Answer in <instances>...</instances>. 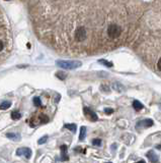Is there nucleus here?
Returning a JSON list of instances; mask_svg holds the SVG:
<instances>
[{"instance_id":"11","label":"nucleus","mask_w":161,"mask_h":163,"mask_svg":"<svg viewBox=\"0 0 161 163\" xmlns=\"http://www.w3.org/2000/svg\"><path fill=\"white\" fill-rule=\"evenodd\" d=\"M6 137L13 141H16V140H19V139H20V136H19V135L12 134V133H8V134H6Z\"/></svg>"},{"instance_id":"8","label":"nucleus","mask_w":161,"mask_h":163,"mask_svg":"<svg viewBox=\"0 0 161 163\" xmlns=\"http://www.w3.org/2000/svg\"><path fill=\"white\" fill-rule=\"evenodd\" d=\"M133 107H134L135 110L139 111V110H141V109H143V104L141 102H139V101L135 100L134 102H133Z\"/></svg>"},{"instance_id":"4","label":"nucleus","mask_w":161,"mask_h":163,"mask_svg":"<svg viewBox=\"0 0 161 163\" xmlns=\"http://www.w3.org/2000/svg\"><path fill=\"white\" fill-rule=\"evenodd\" d=\"M153 124H154V122H153L152 119H145V120H142L141 122H139L138 126H137V128H141V126H143V128H150Z\"/></svg>"},{"instance_id":"21","label":"nucleus","mask_w":161,"mask_h":163,"mask_svg":"<svg viewBox=\"0 0 161 163\" xmlns=\"http://www.w3.org/2000/svg\"><path fill=\"white\" fill-rule=\"evenodd\" d=\"M136 163H146V162H145L144 160H140V161H139V162H136Z\"/></svg>"},{"instance_id":"12","label":"nucleus","mask_w":161,"mask_h":163,"mask_svg":"<svg viewBox=\"0 0 161 163\" xmlns=\"http://www.w3.org/2000/svg\"><path fill=\"white\" fill-rule=\"evenodd\" d=\"M20 117H21V114L19 112H17V111L11 112V118H12L13 120H17V119H19Z\"/></svg>"},{"instance_id":"1","label":"nucleus","mask_w":161,"mask_h":163,"mask_svg":"<svg viewBox=\"0 0 161 163\" xmlns=\"http://www.w3.org/2000/svg\"><path fill=\"white\" fill-rule=\"evenodd\" d=\"M57 64L60 67L65 68V69H75V68H77V67L81 66L82 63H81L80 61H74V60H66V61L59 60V61H57Z\"/></svg>"},{"instance_id":"18","label":"nucleus","mask_w":161,"mask_h":163,"mask_svg":"<svg viewBox=\"0 0 161 163\" xmlns=\"http://www.w3.org/2000/svg\"><path fill=\"white\" fill-rule=\"evenodd\" d=\"M99 62H102L103 64L104 65H106V66H113V63H111V62H108V61H106V60H103V59H100L99 60Z\"/></svg>"},{"instance_id":"15","label":"nucleus","mask_w":161,"mask_h":163,"mask_svg":"<svg viewBox=\"0 0 161 163\" xmlns=\"http://www.w3.org/2000/svg\"><path fill=\"white\" fill-rule=\"evenodd\" d=\"M47 140H48V136H44L43 138H41L39 141H38V144H39V145H43V144H45V143L47 142Z\"/></svg>"},{"instance_id":"7","label":"nucleus","mask_w":161,"mask_h":163,"mask_svg":"<svg viewBox=\"0 0 161 163\" xmlns=\"http://www.w3.org/2000/svg\"><path fill=\"white\" fill-rule=\"evenodd\" d=\"M86 137V128L85 126H81L80 128V135H79V141H83Z\"/></svg>"},{"instance_id":"14","label":"nucleus","mask_w":161,"mask_h":163,"mask_svg":"<svg viewBox=\"0 0 161 163\" xmlns=\"http://www.w3.org/2000/svg\"><path fill=\"white\" fill-rule=\"evenodd\" d=\"M92 145L96 147L101 146V140L100 139H94V140H92Z\"/></svg>"},{"instance_id":"19","label":"nucleus","mask_w":161,"mask_h":163,"mask_svg":"<svg viewBox=\"0 0 161 163\" xmlns=\"http://www.w3.org/2000/svg\"><path fill=\"white\" fill-rule=\"evenodd\" d=\"M104 112L106 113V114H112V113L114 112V109H112V108H105L104 109Z\"/></svg>"},{"instance_id":"9","label":"nucleus","mask_w":161,"mask_h":163,"mask_svg":"<svg viewBox=\"0 0 161 163\" xmlns=\"http://www.w3.org/2000/svg\"><path fill=\"white\" fill-rule=\"evenodd\" d=\"M64 128L70 130L72 133H75V132H76V130H77V126H76V124H65V126H64Z\"/></svg>"},{"instance_id":"16","label":"nucleus","mask_w":161,"mask_h":163,"mask_svg":"<svg viewBox=\"0 0 161 163\" xmlns=\"http://www.w3.org/2000/svg\"><path fill=\"white\" fill-rule=\"evenodd\" d=\"M48 121H49V117L47 115H41V122L42 124H47Z\"/></svg>"},{"instance_id":"13","label":"nucleus","mask_w":161,"mask_h":163,"mask_svg":"<svg viewBox=\"0 0 161 163\" xmlns=\"http://www.w3.org/2000/svg\"><path fill=\"white\" fill-rule=\"evenodd\" d=\"M33 104H35L37 107H40V106L42 105L41 99H40L39 97H35V98H33Z\"/></svg>"},{"instance_id":"2","label":"nucleus","mask_w":161,"mask_h":163,"mask_svg":"<svg viewBox=\"0 0 161 163\" xmlns=\"http://www.w3.org/2000/svg\"><path fill=\"white\" fill-rule=\"evenodd\" d=\"M17 156H25L27 159H29L31 157V150L29 148H19L16 151Z\"/></svg>"},{"instance_id":"3","label":"nucleus","mask_w":161,"mask_h":163,"mask_svg":"<svg viewBox=\"0 0 161 163\" xmlns=\"http://www.w3.org/2000/svg\"><path fill=\"white\" fill-rule=\"evenodd\" d=\"M84 114L86 115L87 117H88L90 120H92V121H96L97 119H98V117H97V115L95 114L94 112H93L91 109H89V108H87V107H84Z\"/></svg>"},{"instance_id":"20","label":"nucleus","mask_w":161,"mask_h":163,"mask_svg":"<svg viewBox=\"0 0 161 163\" xmlns=\"http://www.w3.org/2000/svg\"><path fill=\"white\" fill-rule=\"evenodd\" d=\"M157 67H158V70L161 71V58H158V61H157Z\"/></svg>"},{"instance_id":"17","label":"nucleus","mask_w":161,"mask_h":163,"mask_svg":"<svg viewBox=\"0 0 161 163\" xmlns=\"http://www.w3.org/2000/svg\"><path fill=\"white\" fill-rule=\"evenodd\" d=\"M56 77H59L60 79H65V77H66V73H56Z\"/></svg>"},{"instance_id":"10","label":"nucleus","mask_w":161,"mask_h":163,"mask_svg":"<svg viewBox=\"0 0 161 163\" xmlns=\"http://www.w3.org/2000/svg\"><path fill=\"white\" fill-rule=\"evenodd\" d=\"M10 106H11V103L9 102V101H4V102H2L0 104V109H1V110H6V109H8Z\"/></svg>"},{"instance_id":"5","label":"nucleus","mask_w":161,"mask_h":163,"mask_svg":"<svg viewBox=\"0 0 161 163\" xmlns=\"http://www.w3.org/2000/svg\"><path fill=\"white\" fill-rule=\"evenodd\" d=\"M60 150H61V158L60 160L61 161H66L69 159L68 155H67V146H65V145H62V146L60 147Z\"/></svg>"},{"instance_id":"6","label":"nucleus","mask_w":161,"mask_h":163,"mask_svg":"<svg viewBox=\"0 0 161 163\" xmlns=\"http://www.w3.org/2000/svg\"><path fill=\"white\" fill-rule=\"evenodd\" d=\"M147 157H148V159L150 160L151 163H157L158 162V156H157L156 154H155V152L153 150H150L148 153H147L146 155Z\"/></svg>"}]
</instances>
